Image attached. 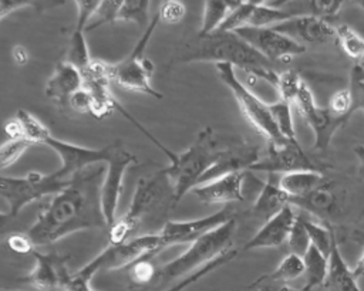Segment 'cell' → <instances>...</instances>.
Wrapping results in <instances>:
<instances>
[{"label": "cell", "mask_w": 364, "mask_h": 291, "mask_svg": "<svg viewBox=\"0 0 364 291\" xmlns=\"http://www.w3.org/2000/svg\"><path fill=\"white\" fill-rule=\"evenodd\" d=\"M104 163L88 166L70 177L28 227L36 248L90 229L108 227L101 209Z\"/></svg>", "instance_id": "1"}, {"label": "cell", "mask_w": 364, "mask_h": 291, "mask_svg": "<svg viewBox=\"0 0 364 291\" xmlns=\"http://www.w3.org/2000/svg\"><path fill=\"white\" fill-rule=\"evenodd\" d=\"M176 62L230 64L274 87L279 81V72H276L272 62L233 31L196 34L179 48Z\"/></svg>", "instance_id": "2"}, {"label": "cell", "mask_w": 364, "mask_h": 291, "mask_svg": "<svg viewBox=\"0 0 364 291\" xmlns=\"http://www.w3.org/2000/svg\"><path fill=\"white\" fill-rule=\"evenodd\" d=\"M176 204L172 183L164 170L151 177L139 179L128 210L108 230L109 244H118L135 237L134 233L141 227L154 226V221H161L164 226L168 221L169 210Z\"/></svg>", "instance_id": "3"}, {"label": "cell", "mask_w": 364, "mask_h": 291, "mask_svg": "<svg viewBox=\"0 0 364 291\" xmlns=\"http://www.w3.org/2000/svg\"><path fill=\"white\" fill-rule=\"evenodd\" d=\"M236 230L235 217L213 229L212 231L203 234L192 244H189L188 250L182 253L179 257L171 260L169 263L156 268L154 275V285L162 287L166 284H173L183 277L195 273L200 267L209 264L210 261L219 258L225 253L230 251L233 234Z\"/></svg>", "instance_id": "4"}, {"label": "cell", "mask_w": 364, "mask_h": 291, "mask_svg": "<svg viewBox=\"0 0 364 291\" xmlns=\"http://www.w3.org/2000/svg\"><path fill=\"white\" fill-rule=\"evenodd\" d=\"M219 150L213 129L206 126L198 133L186 150L178 153L176 159L168 168L162 169L172 183L176 203L199 185L205 172L216 160Z\"/></svg>", "instance_id": "5"}, {"label": "cell", "mask_w": 364, "mask_h": 291, "mask_svg": "<svg viewBox=\"0 0 364 291\" xmlns=\"http://www.w3.org/2000/svg\"><path fill=\"white\" fill-rule=\"evenodd\" d=\"M164 250L161 237L156 233L138 234L118 244H108L97 257L87 263L75 274L84 280L91 278L100 270L128 268L142 258H154L156 253Z\"/></svg>", "instance_id": "6"}, {"label": "cell", "mask_w": 364, "mask_h": 291, "mask_svg": "<svg viewBox=\"0 0 364 291\" xmlns=\"http://www.w3.org/2000/svg\"><path fill=\"white\" fill-rule=\"evenodd\" d=\"M158 23L159 17L155 14V17L151 20L136 41L131 54L117 64H108V72L111 81H115L121 88L161 99V92L156 91L151 84V78L154 75V64L145 57V48Z\"/></svg>", "instance_id": "7"}, {"label": "cell", "mask_w": 364, "mask_h": 291, "mask_svg": "<svg viewBox=\"0 0 364 291\" xmlns=\"http://www.w3.org/2000/svg\"><path fill=\"white\" fill-rule=\"evenodd\" d=\"M215 67L219 78L232 91L243 116L260 135L267 139L269 145H277L287 141L279 132L272 118L269 104L263 102L236 77L235 67H232L230 64H215Z\"/></svg>", "instance_id": "8"}, {"label": "cell", "mask_w": 364, "mask_h": 291, "mask_svg": "<svg viewBox=\"0 0 364 291\" xmlns=\"http://www.w3.org/2000/svg\"><path fill=\"white\" fill-rule=\"evenodd\" d=\"M68 180L60 177L55 170L53 173L28 172L21 177L0 176V196L9 203V213L17 217L27 204L47 194L54 196Z\"/></svg>", "instance_id": "9"}, {"label": "cell", "mask_w": 364, "mask_h": 291, "mask_svg": "<svg viewBox=\"0 0 364 291\" xmlns=\"http://www.w3.org/2000/svg\"><path fill=\"white\" fill-rule=\"evenodd\" d=\"M294 104L299 114L304 118V121L314 133L313 149L326 150L334 133L347 122L343 118L333 115L327 106H318L306 82H303L294 99Z\"/></svg>", "instance_id": "10"}, {"label": "cell", "mask_w": 364, "mask_h": 291, "mask_svg": "<svg viewBox=\"0 0 364 291\" xmlns=\"http://www.w3.org/2000/svg\"><path fill=\"white\" fill-rule=\"evenodd\" d=\"M135 162V155L127 150L119 142H117L112 156L107 162V169L101 186V209L108 229L117 220V210L122 193L125 172Z\"/></svg>", "instance_id": "11"}, {"label": "cell", "mask_w": 364, "mask_h": 291, "mask_svg": "<svg viewBox=\"0 0 364 291\" xmlns=\"http://www.w3.org/2000/svg\"><path fill=\"white\" fill-rule=\"evenodd\" d=\"M41 145L50 146L61 159V168H58L55 172L60 175V177L68 180L71 176H74L77 172L92 166L98 163L108 162L112 156L114 145L92 149V148H84L80 145H74L61 139H57L51 133H48Z\"/></svg>", "instance_id": "12"}, {"label": "cell", "mask_w": 364, "mask_h": 291, "mask_svg": "<svg viewBox=\"0 0 364 291\" xmlns=\"http://www.w3.org/2000/svg\"><path fill=\"white\" fill-rule=\"evenodd\" d=\"M250 170H259L267 175H284L296 170L320 172V166L313 163L297 141L287 139L277 145H269L266 158L259 159Z\"/></svg>", "instance_id": "13"}, {"label": "cell", "mask_w": 364, "mask_h": 291, "mask_svg": "<svg viewBox=\"0 0 364 291\" xmlns=\"http://www.w3.org/2000/svg\"><path fill=\"white\" fill-rule=\"evenodd\" d=\"M34 267L23 278L37 291H65L73 273L67 267V256L57 253H40L37 248L31 254Z\"/></svg>", "instance_id": "14"}, {"label": "cell", "mask_w": 364, "mask_h": 291, "mask_svg": "<svg viewBox=\"0 0 364 291\" xmlns=\"http://www.w3.org/2000/svg\"><path fill=\"white\" fill-rule=\"evenodd\" d=\"M233 219V212L229 207H225L213 214L186 220V221H172L168 220L164 227L158 231L164 248L175 244H192L195 240L203 234L212 231L228 220Z\"/></svg>", "instance_id": "15"}, {"label": "cell", "mask_w": 364, "mask_h": 291, "mask_svg": "<svg viewBox=\"0 0 364 291\" xmlns=\"http://www.w3.org/2000/svg\"><path fill=\"white\" fill-rule=\"evenodd\" d=\"M233 33H236L240 38L256 48L270 62L290 60V57L303 54L306 51L304 44H299L297 41L273 28L243 27Z\"/></svg>", "instance_id": "16"}, {"label": "cell", "mask_w": 364, "mask_h": 291, "mask_svg": "<svg viewBox=\"0 0 364 291\" xmlns=\"http://www.w3.org/2000/svg\"><path fill=\"white\" fill-rule=\"evenodd\" d=\"M84 79V89L91 95L92 106L90 115L95 119H102L117 109L118 101L109 91L108 62L92 60L91 64L81 71Z\"/></svg>", "instance_id": "17"}, {"label": "cell", "mask_w": 364, "mask_h": 291, "mask_svg": "<svg viewBox=\"0 0 364 291\" xmlns=\"http://www.w3.org/2000/svg\"><path fill=\"white\" fill-rule=\"evenodd\" d=\"M259 159H260V152L257 146H253L245 142L233 143L219 150L216 160L205 172L199 185H203L206 182H210L213 179H218L226 175L245 172L246 169H250Z\"/></svg>", "instance_id": "18"}, {"label": "cell", "mask_w": 364, "mask_h": 291, "mask_svg": "<svg viewBox=\"0 0 364 291\" xmlns=\"http://www.w3.org/2000/svg\"><path fill=\"white\" fill-rule=\"evenodd\" d=\"M291 40L310 44H321L336 37V30L323 18L316 16H291L289 20L270 27Z\"/></svg>", "instance_id": "19"}, {"label": "cell", "mask_w": 364, "mask_h": 291, "mask_svg": "<svg viewBox=\"0 0 364 291\" xmlns=\"http://www.w3.org/2000/svg\"><path fill=\"white\" fill-rule=\"evenodd\" d=\"M296 217L297 214L294 213L293 206L290 203L286 204L279 213H276L273 217L264 221V224L243 246L242 250L249 251L256 248H270L283 244L289 237V233Z\"/></svg>", "instance_id": "20"}, {"label": "cell", "mask_w": 364, "mask_h": 291, "mask_svg": "<svg viewBox=\"0 0 364 291\" xmlns=\"http://www.w3.org/2000/svg\"><path fill=\"white\" fill-rule=\"evenodd\" d=\"M246 172L226 175L203 185L196 186L192 193L199 199V202L206 204H219L230 202L243 200V183L246 179Z\"/></svg>", "instance_id": "21"}, {"label": "cell", "mask_w": 364, "mask_h": 291, "mask_svg": "<svg viewBox=\"0 0 364 291\" xmlns=\"http://www.w3.org/2000/svg\"><path fill=\"white\" fill-rule=\"evenodd\" d=\"M84 87L82 72L67 61L55 65L51 78L46 84V97L58 106H67L71 97Z\"/></svg>", "instance_id": "22"}, {"label": "cell", "mask_w": 364, "mask_h": 291, "mask_svg": "<svg viewBox=\"0 0 364 291\" xmlns=\"http://www.w3.org/2000/svg\"><path fill=\"white\" fill-rule=\"evenodd\" d=\"M286 204H289V196L279 187L276 175H269L267 180L262 183L260 193L257 194L252 207V214L263 221H267Z\"/></svg>", "instance_id": "23"}, {"label": "cell", "mask_w": 364, "mask_h": 291, "mask_svg": "<svg viewBox=\"0 0 364 291\" xmlns=\"http://www.w3.org/2000/svg\"><path fill=\"white\" fill-rule=\"evenodd\" d=\"M327 291H361L353 270L344 261L338 243L334 238L331 246V253L328 257V274L324 282Z\"/></svg>", "instance_id": "24"}, {"label": "cell", "mask_w": 364, "mask_h": 291, "mask_svg": "<svg viewBox=\"0 0 364 291\" xmlns=\"http://www.w3.org/2000/svg\"><path fill=\"white\" fill-rule=\"evenodd\" d=\"M289 203L291 206L300 207L309 213H313L317 217L318 216L327 217V216L333 214V212L336 210L337 197H336L333 189L324 180L318 187H316L309 194H306L303 197H297V199H290Z\"/></svg>", "instance_id": "25"}, {"label": "cell", "mask_w": 364, "mask_h": 291, "mask_svg": "<svg viewBox=\"0 0 364 291\" xmlns=\"http://www.w3.org/2000/svg\"><path fill=\"white\" fill-rule=\"evenodd\" d=\"M324 182V176L318 170H296L284 173L279 177V187L290 199H297L309 194Z\"/></svg>", "instance_id": "26"}, {"label": "cell", "mask_w": 364, "mask_h": 291, "mask_svg": "<svg viewBox=\"0 0 364 291\" xmlns=\"http://www.w3.org/2000/svg\"><path fill=\"white\" fill-rule=\"evenodd\" d=\"M303 261H304V274L307 281L301 290L311 291L314 287L324 285L328 274V257L324 256L313 244H310L306 254L303 256Z\"/></svg>", "instance_id": "27"}, {"label": "cell", "mask_w": 364, "mask_h": 291, "mask_svg": "<svg viewBox=\"0 0 364 291\" xmlns=\"http://www.w3.org/2000/svg\"><path fill=\"white\" fill-rule=\"evenodd\" d=\"M237 1H222V0H209L203 4V17L199 28V35H208L216 31L229 11L236 6Z\"/></svg>", "instance_id": "28"}, {"label": "cell", "mask_w": 364, "mask_h": 291, "mask_svg": "<svg viewBox=\"0 0 364 291\" xmlns=\"http://www.w3.org/2000/svg\"><path fill=\"white\" fill-rule=\"evenodd\" d=\"M304 274V261L303 257L290 253L286 256L277 268L270 274H264L259 277L256 281H266V282H287L296 280Z\"/></svg>", "instance_id": "29"}, {"label": "cell", "mask_w": 364, "mask_h": 291, "mask_svg": "<svg viewBox=\"0 0 364 291\" xmlns=\"http://www.w3.org/2000/svg\"><path fill=\"white\" fill-rule=\"evenodd\" d=\"M291 16L277 7L266 4V1H256L253 11L249 18L247 27L256 28H270L279 23L289 20Z\"/></svg>", "instance_id": "30"}, {"label": "cell", "mask_w": 364, "mask_h": 291, "mask_svg": "<svg viewBox=\"0 0 364 291\" xmlns=\"http://www.w3.org/2000/svg\"><path fill=\"white\" fill-rule=\"evenodd\" d=\"M84 33H85V27L75 24V28L71 34L68 54H67V60H65L67 62L77 67L80 71H84L92 61Z\"/></svg>", "instance_id": "31"}, {"label": "cell", "mask_w": 364, "mask_h": 291, "mask_svg": "<svg viewBox=\"0 0 364 291\" xmlns=\"http://www.w3.org/2000/svg\"><path fill=\"white\" fill-rule=\"evenodd\" d=\"M307 234H309V238H310V244H313L316 248H318L324 256L330 257V253H331V246H333V241L336 238L334 236V231L331 230L330 226L324 227L323 224H318L313 220H309L303 216H299Z\"/></svg>", "instance_id": "32"}, {"label": "cell", "mask_w": 364, "mask_h": 291, "mask_svg": "<svg viewBox=\"0 0 364 291\" xmlns=\"http://www.w3.org/2000/svg\"><path fill=\"white\" fill-rule=\"evenodd\" d=\"M151 1L148 0H122L117 14V21H132L146 28L151 23L148 17Z\"/></svg>", "instance_id": "33"}, {"label": "cell", "mask_w": 364, "mask_h": 291, "mask_svg": "<svg viewBox=\"0 0 364 291\" xmlns=\"http://www.w3.org/2000/svg\"><path fill=\"white\" fill-rule=\"evenodd\" d=\"M336 37L343 48V51L353 60L361 61L364 60V38L354 31L347 24H340L336 27Z\"/></svg>", "instance_id": "34"}, {"label": "cell", "mask_w": 364, "mask_h": 291, "mask_svg": "<svg viewBox=\"0 0 364 291\" xmlns=\"http://www.w3.org/2000/svg\"><path fill=\"white\" fill-rule=\"evenodd\" d=\"M236 256H237V251H236V250H230V251L225 253L223 256H220L219 258H216V260L210 261L209 264H206V265L200 267V268H199V270H196L195 273H192V274H189V275L183 277L182 280H179V281L173 282V284H172V285H169L168 288H164L162 291H183V290H185V288H188L191 284L196 282V281H198V280H200L202 277L208 275L209 273L215 271V270H216V268H219L220 265H225L226 263H229L230 260H233Z\"/></svg>", "instance_id": "35"}, {"label": "cell", "mask_w": 364, "mask_h": 291, "mask_svg": "<svg viewBox=\"0 0 364 291\" xmlns=\"http://www.w3.org/2000/svg\"><path fill=\"white\" fill-rule=\"evenodd\" d=\"M269 109H270L272 118H273L279 132L282 133V136H284L289 141H297L290 102L280 99L274 104H269Z\"/></svg>", "instance_id": "36"}, {"label": "cell", "mask_w": 364, "mask_h": 291, "mask_svg": "<svg viewBox=\"0 0 364 291\" xmlns=\"http://www.w3.org/2000/svg\"><path fill=\"white\" fill-rule=\"evenodd\" d=\"M16 119L20 122L21 129H23V136L30 141L33 145L36 143H43V139L51 133L48 128L33 114H30L26 109H18Z\"/></svg>", "instance_id": "37"}, {"label": "cell", "mask_w": 364, "mask_h": 291, "mask_svg": "<svg viewBox=\"0 0 364 291\" xmlns=\"http://www.w3.org/2000/svg\"><path fill=\"white\" fill-rule=\"evenodd\" d=\"M256 1H237L216 31H236L247 27Z\"/></svg>", "instance_id": "38"}, {"label": "cell", "mask_w": 364, "mask_h": 291, "mask_svg": "<svg viewBox=\"0 0 364 291\" xmlns=\"http://www.w3.org/2000/svg\"><path fill=\"white\" fill-rule=\"evenodd\" d=\"M30 146H33V143L24 138H9L0 143V170L13 166Z\"/></svg>", "instance_id": "39"}, {"label": "cell", "mask_w": 364, "mask_h": 291, "mask_svg": "<svg viewBox=\"0 0 364 291\" xmlns=\"http://www.w3.org/2000/svg\"><path fill=\"white\" fill-rule=\"evenodd\" d=\"M347 89L351 101V115L357 111L364 112V67L358 62L350 71Z\"/></svg>", "instance_id": "40"}, {"label": "cell", "mask_w": 364, "mask_h": 291, "mask_svg": "<svg viewBox=\"0 0 364 291\" xmlns=\"http://www.w3.org/2000/svg\"><path fill=\"white\" fill-rule=\"evenodd\" d=\"M303 82L304 81L300 78L297 71L287 70V71H283L282 74H279V81H277L276 88L279 89L282 99L291 104V102H294Z\"/></svg>", "instance_id": "41"}, {"label": "cell", "mask_w": 364, "mask_h": 291, "mask_svg": "<svg viewBox=\"0 0 364 291\" xmlns=\"http://www.w3.org/2000/svg\"><path fill=\"white\" fill-rule=\"evenodd\" d=\"M121 3H122V0H104V1H100V6H98L95 14L92 16L90 24L87 26L85 33L91 31V30H95L97 27H101L102 24L117 21V14H118V10L121 7Z\"/></svg>", "instance_id": "42"}, {"label": "cell", "mask_w": 364, "mask_h": 291, "mask_svg": "<svg viewBox=\"0 0 364 291\" xmlns=\"http://www.w3.org/2000/svg\"><path fill=\"white\" fill-rule=\"evenodd\" d=\"M287 246L291 250L293 254H297L300 257H303L307 251V248L310 247V238H309V234L297 214L293 226H291V230L289 233V237H287Z\"/></svg>", "instance_id": "43"}, {"label": "cell", "mask_w": 364, "mask_h": 291, "mask_svg": "<svg viewBox=\"0 0 364 291\" xmlns=\"http://www.w3.org/2000/svg\"><path fill=\"white\" fill-rule=\"evenodd\" d=\"M151 260L152 258H142V260L136 261L135 264H132L131 267H128L129 278L138 288L148 285L154 280L156 268L152 265Z\"/></svg>", "instance_id": "44"}, {"label": "cell", "mask_w": 364, "mask_h": 291, "mask_svg": "<svg viewBox=\"0 0 364 291\" xmlns=\"http://www.w3.org/2000/svg\"><path fill=\"white\" fill-rule=\"evenodd\" d=\"M186 13V7L183 1L179 0H166L162 1L158 10L159 21H164L166 24H176L179 23Z\"/></svg>", "instance_id": "45"}, {"label": "cell", "mask_w": 364, "mask_h": 291, "mask_svg": "<svg viewBox=\"0 0 364 291\" xmlns=\"http://www.w3.org/2000/svg\"><path fill=\"white\" fill-rule=\"evenodd\" d=\"M327 108L331 111L333 115L343 118L346 122L351 118V101H350V94L348 89H340L334 92L328 101Z\"/></svg>", "instance_id": "46"}, {"label": "cell", "mask_w": 364, "mask_h": 291, "mask_svg": "<svg viewBox=\"0 0 364 291\" xmlns=\"http://www.w3.org/2000/svg\"><path fill=\"white\" fill-rule=\"evenodd\" d=\"M7 246L10 247L11 251L18 253V254H33V251L36 250L34 243L31 241V238L28 237L27 231H16L13 234H10L7 238Z\"/></svg>", "instance_id": "47"}, {"label": "cell", "mask_w": 364, "mask_h": 291, "mask_svg": "<svg viewBox=\"0 0 364 291\" xmlns=\"http://www.w3.org/2000/svg\"><path fill=\"white\" fill-rule=\"evenodd\" d=\"M341 6H343V1H337V0H314V1H310L313 16L320 17L323 20H324V17H336V14L340 11Z\"/></svg>", "instance_id": "48"}, {"label": "cell", "mask_w": 364, "mask_h": 291, "mask_svg": "<svg viewBox=\"0 0 364 291\" xmlns=\"http://www.w3.org/2000/svg\"><path fill=\"white\" fill-rule=\"evenodd\" d=\"M68 106H71L74 111L77 112H81V114H88L91 112V106H92V99H91V95L84 89V87L77 91L71 99H70V104Z\"/></svg>", "instance_id": "49"}, {"label": "cell", "mask_w": 364, "mask_h": 291, "mask_svg": "<svg viewBox=\"0 0 364 291\" xmlns=\"http://www.w3.org/2000/svg\"><path fill=\"white\" fill-rule=\"evenodd\" d=\"M16 231H21L17 229V217L11 216L9 212H0V240L7 238Z\"/></svg>", "instance_id": "50"}, {"label": "cell", "mask_w": 364, "mask_h": 291, "mask_svg": "<svg viewBox=\"0 0 364 291\" xmlns=\"http://www.w3.org/2000/svg\"><path fill=\"white\" fill-rule=\"evenodd\" d=\"M250 288H253L255 291H303L291 288L289 285H286L284 282H266V281H255Z\"/></svg>", "instance_id": "51"}, {"label": "cell", "mask_w": 364, "mask_h": 291, "mask_svg": "<svg viewBox=\"0 0 364 291\" xmlns=\"http://www.w3.org/2000/svg\"><path fill=\"white\" fill-rule=\"evenodd\" d=\"M30 1L26 0H0V20L9 16L10 13L20 10L26 6H30Z\"/></svg>", "instance_id": "52"}, {"label": "cell", "mask_w": 364, "mask_h": 291, "mask_svg": "<svg viewBox=\"0 0 364 291\" xmlns=\"http://www.w3.org/2000/svg\"><path fill=\"white\" fill-rule=\"evenodd\" d=\"M90 282L91 281L84 280V278L78 277L75 273H73L71 280H70V282L65 287V291H97V290L91 288Z\"/></svg>", "instance_id": "53"}, {"label": "cell", "mask_w": 364, "mask_h": 291, "mask_svg": "<svg viewBox=\"0 0 364 291\" xmlns=\"http://www.w3.org/2000/svg\"><path fill=\"white\" fill-rule=\"evenodd\" d=\"M11 54H13V60L18 65H23V64H26L28 61V53H27V50L23 45H14Z\"/></svg>", "instance_id": "54"}, {"label": "cell", "mask_w": 364, "mask_h": 291, "mask_svg": "<svg viewBox=\"0 0 364 291\" xmlns=\"http://www.w3.org/2000/svg\"><path fill=\"white\" fill-rule=\"evenodd\" d=\"M354 152H355V156L360 162V166H358V172L361 175V177L364 179V145H357L354 146Z\"/></svg>", "instance_id": "55"}, {"label": "cell", "mask_w": 364, "mask_h": 291, "mask_svg": "<svg viewBox=\"0 0 364 291\" xmlns=\"http://www.w3.org/2000/svg\"><path fill=\"white\" fill-rule=\"evenodd\" d=\"M353 274H354V277H355L357 280H358L361 275H364V251H363L361 257L358 258L355 267L353 268Z\"/></svg>", "instance_id": "56"}, {"label": "cell", "mask_w": 364, "mask_h": 291, "mask_svg": "<svg viewBox=\"0 0 364 291\" xmlns=\"http://www.w3.org/2000/svg\"><path fill=\"white\" fill-rule=\"evenodd\" d=\"M358 3H360V6L364 9V1H358Z\"/></svg>", "instance_id": "57"}]
</instances>
